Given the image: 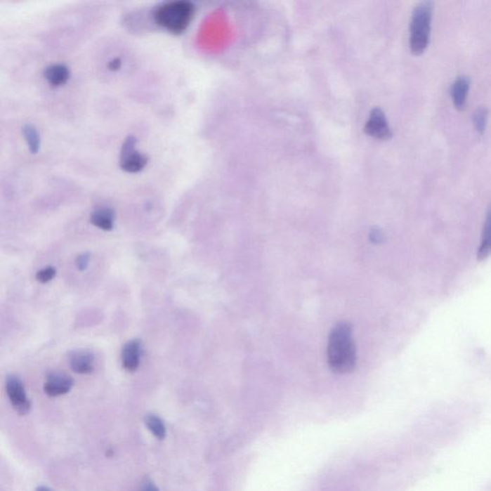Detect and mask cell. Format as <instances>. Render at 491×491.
Masks as SVG:
<instances>
[{
  "label": "cell",
  "mask_w": 491,
  "mask_h": 491,
  "mask_svg": "<svg viewBox=\"0 0 491 491\" xmlns=\"http://www.w3.org/2000/svg\"><path fill=\"white\" fill-rule=\"evenodd\" d=\"M73 385H74V381L70 375L54 372L47 374L44 390L47 395L57 398L70 393Z\"/></svg>",
  "instance_id": "cell-7"
},
{
  "label": "cell",
  "mask_w": 491,
  "mask_h": 491,
  "mask_svg": "<svg viewBox=\"0 0 491 491\" xmlns=\"http://www.w3.org/2000/svg\"><path fill=\"white\" fill-rule=\"evenodd\" d=\"M146 427L148 428L150 432L157 438L162 440L166 437V426H165L164 420L160 419L159 416L155 414H148L144 419Z\"/></svg>",
  "instance_id": "cell-14"
},
{
  "label": "cell",
  "mask_w": 491,
  "mask_h": 491,
  "mask_svg": "<svg viewBox=\"0 0 491 491\" xmlns=\"http://www.w3.org/2000/svg\"><path fill=\"white\" fill-rule=\"evenodd\" d=\"M434 4L422 1L417 4L412 15L410 26V47L414 54L424 53L429 44L431 22H432Z\"/></svg>",
  "instance_id": "cell-3"
},
{
  "label": "cell",
  "mask_w": 491,
  "mask_h": 491,
  "mask_svg": "<svg viewBox=\"0 0 491 491\" xmlns=\"http://www.w3.org/2000/svg\"><path fill=\"white\" fill-rule=\"evenodd\" d=\"M491 254V207L485 217L484 228H483L482 237L479 249H478V259L485 260Z\"/></svg>",
  "instance_id": "cell-13"
},
{
  "label": "cell",
  "mask_w": 491,
  "mask_h": 491,
  "mask_svg": "<svg viewBox=\"0 0 491 491\" xmlns=\"http://www.w3.org/2000/svg\"><path fill=\"white\" fill-rule=\"evenodd\" d=\"M195 12V5L192 2L174 0L159 5L155 9L153 18L159 27L174 35H180L190 25Z\"/></svg>",
  "instance_id": "cell-2"
},
{
  "label": "cell",
  "mask_w": 491,
  "mask_h": 491,
  "mask_svg": "<svg viewBox=\"0 0 491 491\" xmlns=\"http://www.w3.org/2000/svg\"><path fill=\"white\" fill-rule=\"evenodd\" d=\"M138 138L130 136L125 139L120 151L119 165L123 171L138 173L143 171L149 162V157L136 149Z\"/></svg>",
  "instance_id": "cell-4"
},
{
  "label": "cell",
  "mask_w": 491,
  "mask_h": 491,
  "mask_svg": "<svg viewBox=\"0 0 491 491\" xmlns=\"http://www.w3.org/2000/svg\"><path fill=\"white\" fill-rule=\"evenodd\" d=\"M36 491H52L50 490L49 487H44V485H41V487H39L37 488Z\"/></svg>",
  "instance_id": "cell-22"
},
{
  "label": "cell",
  "mask_w": 491,
  "mask_h": 491,
  "mask_svg": "<svg viewBox=\"0 0 491 491\" xmlns=\"http://www.w3.org/2000/svg\"><path fill=\"white\" fill-rule=\"evenodd\" d=\"M22 135L27 143L29 151L32 154H37L41 148V136L35 126L26 124L22 128Z\"/></svg>",
  "instance_id": "cell-15"
},
{
  "label": "cell",
  "mask_w": 491,
  "mask_h": 491,
  "mask_svg": "<svg viewBox=\"0 0 491 491\" xmlns=\"http://www.w3.org/2000/svg\"><path fill=\"white\" fill-rule=\"evenodd\" d=\"M356 362L353 327L348 322H339L332 328L328 337V366L335 374H346L353 372Z\"/></svg>",
  "instance_id": "cell-1"
},
{
  "label": "cell",
  "mask_w": 491,
  "mask_h": 491,
  "mask_svg": "<svg viewBox=\"0 0 491 491\" xmlns=\"http://www.w3.org/2000/svg\"><path fill=\"white\" fill-rule=\"evenodd\" d=\"M56 275V270L53 267H46L37 273L36 278L39 282L47 283L51 282Z\"/></svg>",
  "instance_id": "cell-17"
},
{
  "label": "cell",
  "mask_w": 491,
  "mask_h": 491,
  "mask_svg": "<svg viewBox=\"0 0 491 491\" xmlns=\"http://www.w3.org/2000/svg\"><path fill=\"white\" fill-rule=\"evenodd\" d=\"M469 91V80L464 76L459 77L454 82L452 88H451V96H452L453 103L457 109H464Z\"/></svg>",
  "instance_id": "cell-12"
},
{
  "label": "cell",
  "mask_w": 491,
  "mask_h": 491,
  "mask_svg": "<svg viewBox=\"0 0 491 491\" xmlns=\"http://www.w3.org/2000/svg\"><path fill=\"white\" fill-rule=\"evenodd\" d=\"M365 133L372 138L387 140L393 136L392 130L388 124L384 112L379 107H374L370 112L369 119L365 126Z\"/></svg>",
  "instance_id": "cell-6"
},
{
  "label": "cell",
  "mask_w": 491,
  "mask_h": 491,
  "mask_svg": "<svg viewBox=\"0 0 491 491\" xmlns=\"http://www.w3.org/2000/svg\"><path fill=\"white\" fill-rule=\"evenodd\" d=\"M70 365L76 374H91L96 367V356L89 351H74L70 357Z\"/></svg>",
  "instance_id": "cell-9"
},
{
  "label": "cell",
  "mask_w": 491,
  "mask_h": 491,
  "mask_svg": "<svg viewBox=\"0 0 491 491\" xmlns=\"http://www.w3.org/2000/svg\"><path fill=\"white\" fill-rule=\"evenodd\" d=\"M44 77L50 86L59 88L70 80V70L65 65H50L44 70Z\"/></svg>",
  "instance_id": "cell-10"
},
{
  "label": "cell",
  "mask_w": 491,
  "mask_h": 491,
  "mask_svg": "<svg viewBox=\"0 0 491 491\" xmlns=\"http://www.w3.org/2000/svg\"><path fill=\"white\" fill-rule=\"evenodd\" d=\"M114 211L110 207H100L93 210L89 218L91 224L106 232H110L114 228Z\"/></svg>",
  "instance_id": "cell-11"
},
{
  "label": "cell",
  "mask_w": 491,
  "mask_h": 491,
  "mask_svg": "<svg viewBox=\"0 0 491 491\" xmlns=\"http://www.w3.org/2000/svg\"><path fill=\"white\" fill-rule=\"evenodd\" d=\"M6 392L13 408L20 416H25L31 410V401L26 395L22 381L17 375H9L6 379Z\"/></svg>",
  "instance_id": "cell-5"
},
{
  "label": "cell",
  "mask_w": 491,
  "mask_h": 491,
  "mask_svg": "<svg viewBox=\"0 0 491 491\" xmlns=\"http://www.w3.org/2000/svg\"><path fill=\"white\" fill-rule=\"evenodd\" d=\"M370 236H372V241H374V242H378V241H380L381 235L378 230H374Z\"/></svg>",
  "instance_id": "cell-21"
},
{
  "label": "cell",
  "mask_w": 491,
  "mask_h": 491,
  "mask_svg": "<svg viewBox=\"0 0 491 491\" xmlns=\"http://www.w3.org/2000/svg\"><path fill=\"white\" fill-rule=\"evenodd\" d=\"M473 123L475 129L480 133H484L485 128H487L488 119V110L487 107H480L477 109L473 114Z\"/></svg>",
  "instance_id": "cell-16"
},
{
  "label": "cell",
  "mask_w": 491,
  "mask_h": 491,
  "mask_svg": "<svg viewBox=\"0 0 491 491\" xmlns=\"http://www.w3.org/2000/svg\"><path fill=\"white\" fill-rule=\"evenodd\" d=\"M89 261H91V256L89 254H83L76 259V266L80 270L88 269Z\"/></svg>",
  "instance_id": "cell-18"
},
{
  "label": "cell",
  "mask_w": 491,
  "mask_h": 491,
  "mask_svg": "<svg viewBox=\"0 0 491 491\" xmlns=\"http://www.w3.org/2000/svg\"><path fill=\"white\" fill-rule=\"evenodd\" d=\"M122 65V59H120V58H114V59H112L111 61L109 62V64H107V68L112 70V72H117L118 70H120Z\"/></svg>",
  "instance_id": "cell-19"
},
{
  "label": "cell",
  "mask_w": 491,
  "mask_h": 491,
  "mask_svg": "<svg viewBox=\"0 0 491 491\" xmlns=\"http://www.w3.org/2000/svg\"><path fill=\"white\" fill-rule=\"evenodd\" d=\"M140 491H159L157 485L152 480L148 479L144 480L141 485Z\"/></svg>",
  "instance_id": "cell-20"
},
{
  "label": "cell",
  "mask_w": 491,
  "mask_h": 491,
  "mask_svg": "<svg viewBox=\"0 0 491 491\" xmlns=\"http://www.w3.org/2000/svg\"><path fill=\"white\" fill-rule=\"evenodd\" d=\"M140 341L133 339L129 341L122 348V366L129 372H136L140 363L141 351H143Z\"/></svg>",
  "instance_id": "cell-8"
}]
</instances>
